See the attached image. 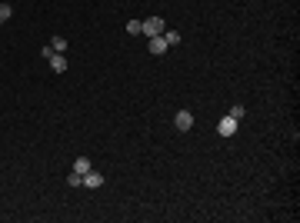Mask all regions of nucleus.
Here are the masks:
<instances>
[{
  "label": "nucleus",
  "mask_w": 300,
  "mask_h": 223,
  "mask_svg": "<svg viewBox=\"0 0 300 223\" xmlns=\"http://www.w3.org/2000/svg\"><path fill=\"white\" fill-rule=\"evenodd\" d=\"M227 117H234V120H244V117H247V107H240V103H234V107L227 110Z\"/></svg>",
  "instance_id": "nucleus-9"
},
{
  "label": "nucleus",
  "mask_w": 300,
  "mask_h": 223,
  "mask_svg": "<svg viewBox=\"0 0 300 223\" xmlns=\"http://www.w3.org/2000/svg\"><path fill=\"white\" fill-rule=\"evenodd\" d=\"M147 50H150L153 57L167 54V40H164V37H150V40H147Z\"/></svg>",
  "instance_id": "nucleus-6"
},
{
  "label": "nucleus",
  "mask_w": 300,
  "mask_h": 223,
  "mask_svg": "<svg viewBox=\"0 0 300 223\" xmlns=\"http://www.w3.org/2000/svg\"><path fill=\"white\" fill-rule=\"evenodd\" d=\"M237 127H240V120H234V117H224V120L217 123V133H220V137H234V133H237Z\"/></svg>",
  "instance_id": "nucleus-2"
},
{
  "label": "nucleus",
  "mask_w": 300,
  "mask_h": 223,
  "mask_svg": "<svg viewBox=\"0 0 300 223\" xmlns=\"http://www.w3.org/2000/svg\"><path fill=\"white\" fill-rule=\"evenodd\" d=\"M47 63H50V70H54V74H64V70L70 67V63H67V57H64V54H57V50H54L50 57H47Z\"/></svg>",
  "instance_id": "nucleus-4"
},
{
  "label": "nucleus",
  "mask_w": 300,
  "mask_h": 223,
  "mask_svg": "<svg viewBox=\"0 0 300 223\" xmlns=\"http://www.w3.org/2000/svg\"><path fill=\"white\" fill-rule=\"evenodd\" d=\"M10 17H14V7H10L7 0H0V23H7Z\"/></svg>",
  "instance_id": "nucleus-8"
},
{
  "label": "nucleus",
  "mask_w": 300,
  "mask_h": 223,
  "mask_svg": "<svg viewBox=\"0 0 300 223\" xmlns=\"http://www.w3.org/2000/svg\"><path fill=\"white\" fill-rule=\"evenodd\" d=\"M67 186H84V177H80V173H70V177H67Z\"/></svg>",
  "instance_id": "nucleus-12"
},
{
  "label": "nucleus",
  "mask_w": 300,
  "mask_h": 223,
  "mask_svg": "<svg viewBox=\"0 0 300 223\" xmlns=\"http://www.w3.org/2000/svg\"><path fill=\"white\" fill-rule=\"evenodd\" d=\"M173 127H177V130H190V127H193V113H190V110H177Z\"/></svg>",
  "instance_id": "nucleus-3"
},
{
  "label": "nucleus",
  "mask_w": 300,
  "mask_h": 223,
  "mask_svg": "<svg viewBox=\"0 0 300 223\" xmlns=\"http://www.w3.org/2000/svg\"><path fill=\"white\" fill-rule=\"evenodd\" d=\"M124 30H127V34H130V37H137V34H140V20H130V23H127V27H124Z\"/></svg>",
  "instance_id": "nucleus-13"
},
{
  "label": "nucleus",
  "mask_w": 300,
  "mask_h": 223,
  "mask_svg": "<svg viewBox=\"0 0 300 223\" xmlns=\"http://www.w3.org/2000/svg\"><path fill=\"white\" fill-rule=\"evenodd\" d=\"M164 30H167L164 17H147V20H140V34H144L147 40H150V37H160Z\"/></svg>",
  "instance_id": "nucleus-1"
},
{
  "label": "nucleus",
  "mask_w": 300,
  "mask_h": 223,
  "mask_svg": "<svg viewBox=\"0 0 300 223\" xmlns=\"http://www.w3.org/2000/svg\"><path fill=\"white\" fill-rule=\"evenodd\" d=\"M0 27H3V23H0Z\"/></svg>",
  "instance_id": "nucleus-14"
},
{
  "label": "nucleus",
  "mask_w": 300,
  "mask_h": 223,
  "mask_svg": "<svg viewBox=\"0 0 300 223\" xmlns=\"http://www.w3.org/2000/svg\"><path fill=\"white\" fill-rule=\"evenodd\" d=\"M50 47H54L57 54H64V50H67V37H54V43H50Z\"/></svg>",
  "instance_id": "nucleus-11"
},
{
  "label": "nucleus",
  "mask_w": 300,
  "mask_h": 223,
  "mask_svg": "<svg viewBox=\"0 0 300 223\" xmlns=\"http://www.w3.org/2000/svg\"><path fill=\"white\" fill-rule=\"evenodd\" d=\"M160 37L167 40V47H173V43H180V34H177V30H164Z\"/></svg>",
  "instance_id": "nucleus-10"
},
{
  "label": "nucleus",
  "mask_w": 300,
  "mask_h": 223,
  "mask_svg": "<svg viewBox=\"0 0 300 223\" xmlns=\"http://www.w3.org/2000/svg\"><path fill=\"white\" fill-rule=\"evenodd\" d=\"M100 183H104V173H100V170H87V173H84V190H97Z\"/></svg>",
  "instance_id": "nucleus-5"
},
{
  "label": "nucleus",
  "mask_w": 300,
  "mask_h": 223,
  "mask_svg": "<svg viewBox=\"0 0 300 223\" xmlns=\"http://www.w3.org/2000/svg\"><path fill=\"white\" fill-rule=\"evenodd\" d=\"M74 170H77V173H80V177H84L87 170H94V163H90L87 157H77V160H74Z\"/></svg>",
  "instance_id": "nucleus-7"
}]
</instances>
